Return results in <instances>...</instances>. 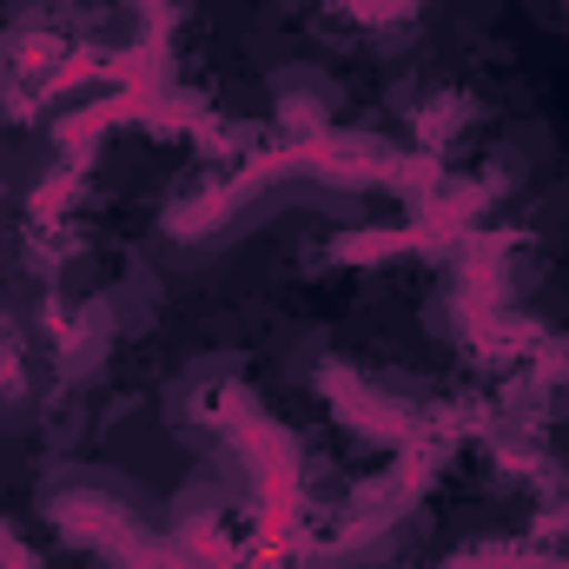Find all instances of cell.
Segmentation results:
<instances>
[{
    "instance_id": "obj_5",
    "label": "cell",
    "mask_w": 569,
    "mask_h": 569,
    "mask_svg": "<svg viewBox=\"0 0 569 569\" xmlns=\"http://www.w3.org/2000/svg\"><path fill=\"white\" fill-rule=\"evenodd\" d=\"M311 385H318V398L331 405V418L351 430V437H365V443H398V450H411V443H425V411H418V391H391V385H378V378H365L358 365H345V358H318V371H311Z\"/></svg>"
},
{
    "instance_id": "obj_8",
    "label": "cell",
    "mask_w": 569,
    "mask_h": 569,
    "mask_svg": "<svg viewBox=\"0 0 569 569\" xmlns=\"http://www.w3.org/2000/svg\"><path fill=\"white\" fill-rule=\"evenodd\" d=\"M443 569H550L543 557H523V550H463V557H450Z\"/></svg>"
},
{
    "instance_id": "obj_9",
    "label": "cell",
    "mask_w": 569,
    "mask_h": 569,
    "mask_svg": "<svg viewBox=\"0 0 569 569\" xmlns=\"http://www.w3.org/2000/svg\"><path fill=\"white\" fill-rule=\"evenodd\" d=\"M0 569H33V557H27V543L13 537V523H0Z\"/></svg>"
},
{
    "instance_id": "obj_1",
    "label": "cell",
    "mask_w": 569,
    "mask_h": 569,
    "mask_svg": "<svg viewBox=\"0 0 569 569\" xmlns=\"http://www.w3.org/2000/svg\"><path fill=\"white\" fill-rule=\"evenodd\" d=\"M437 470H443V437L411 443L391 463V477L358 497V510L338 523V537L298 557V569H371V563H385V557H398V543L411 537V523L425 510V490L437 483Z\"/></svg>"
},
{
    "instance_id": "obj_7",
    "label": "cell",
    "mask_w": 569,
    "mask_h": 569,
    "mask_svg": "<svg viewBox=\"0 0 569 569\" xmlns=\"http://www.w3.org/2000/svg\"><path fill=\"white\" fill-rule=\"evenodd\" d=\"M133 13L146 20V87H159L166 80V40H172V0H127Z\"/></svg>"
},
{
    "instance_id": "obj_2",
    "label": "cell",
    "mask_w": 569,
    "mask_h": 569,
    "mask_svg": "<svg viewBox=\"0 0 569 569\" xmlns=\"http://www.w3.org/2000/svg\"><path fill=\"white\" fill-rule=\"evenodd\" d=\"M212 411H219V425L232 430V450L246 457V477H252L266 537H284L291 517H298V437H291L239 378H219Z\"/></svg>"
},
{
    "instance_id": "obj_3",
    "label": "cell",
    "mask_w": 569,
    "mask_h": 569,
    "mask_svg": "<svg viewBox=\"0 0 569 569\" xmlns=\"http://www.w3.org/2000/svg\"><path fill=\"white\" fill-rule=\"evenodd\" d=\"M40 510L60 537L100 550L113 569H206L199 557H186L172 537H159L140 510L100 503V497H73V490H40Z\"/></svg>"
},
{
    "instance_id": "obj_4",
    "label": "cell",
    "mask_w": 569,
    "mask_h": 569,
    "mask_svg": "<svg viewBox=\"0 0 569 569\" xmlns=\"http://www.w3.org/2000/svg\"><path fill=\"white\" fill-rule=\"evenodd\" d=\"M166 305V279L152 272V259H133L127 266V279H113L93 305H80V318L67 325V345H60V378H93L100 371V358L127 338V331H140L146 318Z\"/></svg>"
},
{
    "instance_id": "obj_6",
    "label": "cell",
    "mask_w": 569,
    "mask_h": 569,
    "mask_svg": "<svg viewBox=\"0 0 569 569\" xmlns=\"http://www.w3.org/2000/svg\"><path fill=\"white\" fill-rule=\"evenodd\" d=\"M477 113H483L477 93H463V87H430L425 100L411 107V127H418L425 140H457L463 127H477Z\"/></svg>"
}]
</instances>
